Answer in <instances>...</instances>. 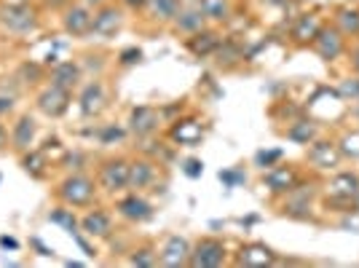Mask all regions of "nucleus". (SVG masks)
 Here are the masks:
<instances>
[{"label":"nucleus","mask_w":359,"mask_h":268,"mask_svg":"<svg viewBox=\"0 0 359 268\" xmlns=\"http://www.w3.org/2000/svg\"><path fill=\"white\" fill-rule=\"evenodd\" d=\"M81 81H83V70L73 60H60L57 65H51L48 73H46V83H54V86H62L67 91L78 89Z\"/></svg>","instance_id":"13"},{"label":"nucleus","mask_w":359,"mask_h":268,"mask_svg":"<svg viewBox=\"0 0 359 268\" xmlns=\"http://www.w3.org/2000/svg\"><path fill=\"white\" fill-rule=\"evenodd\" d=\"M78 228L89 239H110L113 236V215L107 209L86 207L83 217L78 220Z\"/></svg>","instance_id":"10"},{"label":"nucleus","mask_w":359,"mask_h":268,"mask_svg":"<svg viewBox=\"0 0 359 268\" xmlns=\"http://www.w3.org/2000/svg\"><path fill=\"white\" fill-rule=\"evenodd\" d=\"M309 209H311V191H290L287 201L282 207V215L292 217V220H306L309 217Z\"/></svg>","instance_id":"20"},{"label":"nucleus","mask_w":359,"mask_h":268,"mask_svg":"<svg viewBox=\"0 0 359 268\" xmlns=\"http://www.w3.org/2000/svg\"><path fill=\"white\" fill-rule=\"evenodd\" d=\"M107 107V89L100 78L86 81L78 91V110L83 119H100Z\"/></svg>","instance_id":"7"},{"label":"nucleus","mask_w":359,"mask_h":268,"mask_svg":"<svg viewBox=\"0 0 359 268\" xmlns=\"http://www.w3.org/2000/svg\"><path fill=\"white\" fill-rule=\"evenodd\" d=\"M126 134H129V129H121V126H116V123H105V126L97 132V137H100L102 145H116V142H121Z\"/></svg>","instance_id":"34"},{"label":"nucleus","mask_w":359,"mask_h":268,"mask_svg":"<svg viewBox=\"0 0 359 268\" xmlns=\"http://www.w3.org/2000/svg\"><path fill=\"white\" fill-rule=\"evenodd\" d=\"M161 126V113L153 107V105H137L129 110V121H126V129L137 140H148L158 132Z\"/></svg>","instance_id":"8"},{"label":"nucleus","mask_w":359,"mask_h":268,"mask_svg":"<svg viewBox=\"0 0 359 268\" xmlns=\"http://www.w3.org/2000/svg\"><path fill=\"white\" fill-rule=\"evenodd\" d=\"M46 65H38V62H25L22 67H19V73L16 78L25 83V86H38L41 81H46Z\"/></svg>","instance_id":"30"},{"label":"nucleus","mask_w":359,"mask_h":268,"mask_svg":"<svg viewBox=\"0 0 359 268\" xmlns=\"http://www.w3.org/2000/svg\"><path fill=\"white\" fill-rule=\"evenodd\" d=\"M182 172L188 175L191 180H196V177H201V172H204V164L198 161V159H185L182 161Z\"/></svg>","instance_id":"38"},{"label":"nucleus","mask_w":359,"mask_h":268,"mask_svg":"<svg viewBox=\"0 0 359 268\" xmlns=\"http://www.w3.org/2000/svg\"><path fill=\"white\" fill-rule=\"evenodd\" d=\"M314 43H316V51H319L322 60H327V62L335 60V57H341V51H344V32L322 27V30L316 32Z\"/></svg>","instance_id":"17"},{"label":"nucleus","mask_w":359,"mask_h":268,"mask_svg":"<svg viewBox=\"0 0 359 268\" xmlns=\"http://www.w3.org/2000/svg\"><path fill=\"white\" fill-rule=\"evenodd\" d=\"M319 30H322L319 19H316L314 14H306V16H300L298 25L292 27V38H295L298 43H306V41H314Z\"/></svg>","instance_id":"27"},{"label":"nucleus","mask_w":359,"mask_h":268,"mask_svg":"<svg viewBox=\"0 0 359 268\" xmlns=\"http://www.w3.org/2000/svg\"><path fill=\"white\" fill-rule=\"evenodd\" d=\"M107 0H89V6H94V8H100V6H105Z\"/></svg>","instance_id":"44"},{"label":"nucleus","mask_w":359,"mask_h":268,"mask_svg":"<svg viewBox=\"0 0 359 268\" xmlns=\"http://www.w3.org/2000/svg\"><path fill=\"white\" fill-rule=\"evenodd\" d=\"M91 22H94V14L89 11V6H67L62 16V30L73 38H89Z\"/></svg>","instance_id":"14"},{"label":"nucleus","mask_w":359,"mask_h":268,"mask_svg":"<svg viewBox=\"0 0 359 268\" xmlns=\"http://www.w3.org/2000/svg\"><path fill=\"white\" fill-rule=\"evenodd\" d=\"M316 137V126L311 121H295L290 129H287V140L298 142V145H311Z\"/></svg>","instance_id":"29"},{"label":"nucleus","mask_w":359,"mask_h":268,"mask_svg":"<svg viewBox=\"0 0 359 268\" xmlns=\"http://www.w3.org/2000/svg\"><path fill=\"white\" fill-rule=\"evenodd\" d=\"M148 14L150 19H156V22H175V16L180 11V0H148Z\"/></svg>","instance_id":"26"},{"label":"nucleus","mask_w":359,"mask_h":268,"mask_svg":"<svg viewBox=\"0 0 359 268\" xmlns=\"http://www.w3.org/2000/svg\"><path fill=\"white\" fill-rule=\"evenodd\" d=\"M338 25L346 35H357L359 32V11L357 8H341L338 11Z\"/></svg>","instance_id":"32"},{"label":"nucleus","mask_w":359,"mask_h":268,"mask_svg":"<svg viewBox=\"0 0 359 268\" xmlns=\"http://www.w3.org/2000/svg\"><path fill=\"white\" fill-rule=\"evenodd\" d=\"M121 6H126V8H132V11H140V8L148 6V0H121Z\"/></svg>","instance_id":"42"},{"label":"nucleus","mask_w":359,"mask_h":268,"mask_svg":"<svg viewBox=\"0 0 359 268\" xmlns=\"http://www.w3.org/2000/svg\"><path fill=\"white\" fill-rule=\"evenodd\" d=\"M48 220H51V223H60L62 228H67L70 234H75V228H78V220H75V215H73V207H67V204H60V207L48 215Z\"/></svg>","instance_id":"31"},{"label":"nucleus","mask_w":359,"mask_h":268,"mask_svg":"<svg viewBox=\"0 0 359 268\" xmlns=\"http://www.w3.org/2000/svg\"><path fill=\"white\" fill-rule=\"evenodd\" d=\"M309 161L319 169H332L341 161V150L335 148L332 142H311L309 148Z\"/></svg>","instance_id":"23"},{"label":"nucleus","mask_w":359,"mask_h":268,"mask_svg":"<svg viewBox=\"0 0 359 268\" xmlns=\"http://www.w3.org/2000/svg\"><path fill=\"white\" fill-rule=\"evenodd\" d=\"M354 67H357V70H359V54H357V57H354Z\"/></svg>","instance_id":"45"},{"label":"nucleus","mask_w":359,"mask_h":268,"mask_svg":"<svg viewBox=\"0 0 359 268\" xmlns=\"http://www.w3.org/2000/svg\"><path fill=\"white\" fill-rule=\"evenodd\" d=\"M0 27L8 30L11 35H32L41 27L38 8L27 0H14L0 6Z\"/></svg>","instance_id":"2"},{"label":"nucleus","mask_w":359,"mask_h":268,"mask_svg":"<svg viewBox=\"0 0 359 268\" xmlns=\"http://www.w3.org/2000/svg\"><path fill=\"white\" fill-rule=\"evenodd\" d=\"M341 94L359 102V78H346L344 83H341Z\"/></svg>","instance_id":"39"},{"label":"nucleus","mask_w":359,"mask_h":268,"mask_svg":"<svg viewBox=\"0 0 359 268\" xmlns=\"http://www.w3.org/2000/svg\"><path fill=\"white\" fill-rule=\"evenodd\" d=\"M196 6L201 8V14L210 22H228V16H231V3L228 0H198Z\"/></svg>","instance_id":"28"},{"label":"nucleus","mask_w":359,"mask_h":268,"mask_svg":"<svg viewBox=\"0 0 359 268\" xmlns=\"http://www.w3.org/2000/svg\"><path fill=\"white\" fill-rule=\"evenodd\" d=\"M116 215L123 217L126 223H148L153 220V215H156V207L150 204L148 199L142 196V191H129V194H123L116 199Z\"/></svg>","instance_id":"5"},{"label":"nucleus","mask_w":359,"mask_h":268,"mask_svg":"<svg viewBox=\"0 0 359 268\" xmlns=\"http://www.w3.org/2000/svg\"><path fill=\"white\" fill-rule=\"evenodd\" d=\"M129 266H158V250L140 247V250L129 255Z\"/></svg>","instance_id":"33"},{"label":"nucleus","mask_w":359,"mask_h":268,"mask_svg":"<svg viewBox=\"0 0 359 268\" xmlns=\"http://www.w3.org/2000/svg\"><path fill=\"white\" fill-rule=\"evenodd\" d=\"M158 180V166L150 159H135L129 161V191H148Z\"/></svg>","instance_id":"16"},{"label":"nucleus","mask_w":359,"mask_h":268,"mask_svg":"<svg viewBox=\"0 0 359 268\" xmlns=\"http://www.w3.org/2000/svg\"><path fill=\"white\" fill-rule=\"evenodd\" d=\"M121 25H123V11L116 8L113 3H105V6H100V8L94 11L91 35H97L100 41H107V38H113V35L121 30Z\"/></svg>","instance_id":"12"},{"label":"nucleus","mask_w":359,"mask_h":268,"mask_svg":"<svg viewBox=\"0 0 359 268\" xmlns=\"http://www.w3.org/2000/svg\"><path fill=\"white\" fill-rule=\"evenodd\" d=\"M8 140H11V150L16 156L25 153V150L35 148V140H38V121L32 119L30 113H22L16 116L11 129H8Z\"/></svg>","instance_id":"9"},{"label":"nucleus","mask_w":359,"mask_h":268,"mask_svg":"<svg viewBox=\"0 0 359 268\" xmlns=\"http://www.w3.org/2000/svg\"><path fill=\"white\" fill-rule=\"evenodd\" d=\"M295 182H298V175H295V169H292V166L276 164L266 172V177H263V188L273 196H282V194H290V191L295 188Z\"/></svg>","instance_id":"15"},{"label":"nucleus","mask_w":359,"mask_h":268,"mask_svg":"<svg viewBox=\"0 0 359 268\" xmlns=\"http://www.w3.org/2000/svg\"><path fill=\"white\" fill-rule=\"evenodd\" d=\"M19 164H22V172L30 175L32 180H43L46 175H48V169H51L46 153L38 148H30V150H25V153H19Z\"/></svg>","instance_id":"18"},{"label":"nucleus","mask_w":359,"mask_h":268,"mask_svg":"<svg viewBox=\"0 0 359 268\" xmlns=\"http://www.w3.org/2000/svg\"><path fill=\"white\" fill-rule=\"evenodd\" d=\"M282 150L273 148V150H257L255 153V164L260 166V169H271V166H276V161H282Z\"/></svg>","instance_id":"35"},{"label":"nucleus","mask_w":359,"mask_h":268,"mask_svg":"<svg viewBox=\"0 0 359 268\" xmlns=\"http://www.w3.org/2000/svg\"><path fill=\"white\" fill-rule=\"evenodd\" d=\"M247 177H244L241 169H225V172H220V182H225V188H236Z\"/></svg>","instance_id":"36"},{"label":"nucleus","mask_w":359,"mask_h":268,"mask_svg":"<svg viewBox=\"0 0 359 268\" xmlns=\"http://www.w3.org/2000/svg\"><path fill=\"white\" fill-rule=\"evenodd\" d=\"M14 107H16L14 97L0 94V119H3V116H8V113H14Z\"/></svg>","instance_id":"40"},{"label":"nucleus","mask_w":359,"mask_h":268,"mask_svg":"<svg viewBox=\"0 0 359 268\" xmlns=\"http://www.w3.org/2000/svg\"><path fill=\"white\" fill-rule=\"evenodd\" d=\"M220 43H223V38H220L215 30H198L188 38V43L185 46H188V51H191L194 57H210V54L217 51V46Z\"/></svg>","instance_id":"19"},{"label":"nucleus","mask_w":359,"mask_h":268,"mask_svg":"<svg viewBox=\"0 0 359 268\" xmlns=\"http://www.w3.org/2000/svg\"><path fill=\"white\" fill-rule=\"evenodd\" d=\"M140 60H142V51H140L137 46H132V48H123V51H121V57H118V62L123 65V67H129V65H137Z\"/></svg>","instance_id":"37"},{"label":"nucleus","mask_w":359,"mask_h":268,"mask_svg":"<svg viewBox=\"0 0 359 268\" xmlns=\"http://www.w3.org/2000/svg\"><path fill=\"white\" fill-rule=\"evenodd\" d=\"M191 250H194V244H191L188 239L180 236V234H172V236L164 241V247L158 250V266H166V268L188 266Z\"/></svg>","instance_id":"11"},{"label":"nucleus","mask_w":359,"mask_h":268,"mask_svg":"<svg viewBox=\"0 0 359 268\" xmlns=\"http://www.w3.org/2000/svg\"><path fill=\"white\" fill-rule=\"evenodd\" d=\"M0 247H6V250H19V241L14 236H0Z\"/></svg>","instance_id":"43"},{"label":"nucleus","mask_w":359,"mask_h":268,"mask_svg":"<svg viewBox=\"0 0 359 268\" xmlns=\"http://www.w3.org/2000/svg\"><path fill=\"white\" fill-rule=\"evenodd\" d=\"M97 191H100V185H97V180L91 177V175H86V172H70L67 177H62L57 182L54 199L60 204H67V207L73 209H86L94 204Z\"/></svg>","instance_id":"1"},{"label":"nucleus","mask_w":359,"mask_h":268,"mask_svg":"<svg viewBox=\"0 0 359 268\" xmlns=\"http://www.w3.org/2000/svg\"><path fill=\"white\" fill-rule=\"evenodd\" d=\"M271 263H276V255L266 244H247L236 257V266H271Z\"/></svg>","instance_id":"22"},{"label":"nucleus","mask_w":359,"mask_h":268,"mask_svg":"<svg viewBox=\"0 0 359 268\" xmlns=\"http://www.w3.org/2000/svg\"><path fill=\"white\" fill-rule=\"evenodd\" d=\"M204 25H207V16L201 14L198 6L188 8V11H177V16H175V27L180 32H185V35H194V32L204 30Z\"/></svg>","instance_id":"25"},{"label":"nucleus","mask_w":359,"mask_h":268,"mask_svg":"<svg viewBox=\"0 0 359 268\" xmlns=\"http://www.w3.org/2000/svg\"><path fill=\"white\" fill-rule=\"evenodd\" d=\"M97 185L105 194H113V196L129 191V159H123V156L105 159L100 164V169H97Z\"/></svg>","instance_id":"3"},{"label":"nucleus","mask_w":359,"mask_h":268,"mask_svg":"<svg viewBox=\"0 0 359 268\" xmlns=\"http://www.w3.org/2000/svg\"><path fill=\"white\" fill-rule=\"evenodd\" d=\"M225 241L217 236H201L191 250L188 266L194 268H220L225 263Z\"/></svg>","instance_id":"6"},{"label":"nucleus","mask_w":359,"mask_h":268,"mask_svg":"<svg viewBox=\"0 0 359 268\" xmlns=\"http://www.w3.org/2000/svg\"><path fill=\"white\" fill-rule=\"evenodd\" d=\"M330 194L335 199H341L346 204H354V199L359 196V177L351 172H341L338 177L330 182Z\"/></svg>","instance_id":"21"},{"label":"nucleus","mask_w":359,"mask_h":268,"mask_svg":"<svg viewBox=\"0 0 359 268\" xmlns=\"http://www.w3.org/2000/svg\"><path fill=\"white\" fill-rule=\"evenodd\" d=\"M201 137H204V129H201V123H196V121H177L175 129H172V140H175L177 145H188V148L198 145Z\"/></svg>","instance_id":"24"},{"label":"nucleus","mask_w":359,"mask_h":268,"mask_svg":"<svg viewBox=\"0 0 359 268\" xmlns=\"http://www.w3.org/2000/svg\"><path fill=\"white\" fill-rule=\"evenodd\" d=\"M8 148H11V140H8V126L0 121V153H3V150H8Z\"/></svg>","instance_id":"41"},{"label":"nucleus","mask_w":359,"mask_h":268,"mask_svg":"<svg viewBox=\"0 0 359 268\" xmlns=\"http://www.w3.org/2000/svg\"><path fill=\"white\" fill-rule=\"evenodd\" d=\"M73 105V91L46 83L43 89L35 94V110L43 113L46 119H62Z\"/></svg>","instance_id":"4"}]
</instances>
